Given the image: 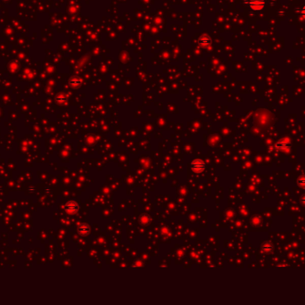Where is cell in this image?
I'll return each mask as SVG.
<instances>
[{"instance_id": "obj_5", "label": "cell", "mask_w": 305, "mask_h": 305, "mask_svg": "<svg viewBox=\"0 0 305 305\" xmlns=\"http://www.w3.org/2000/svg\"><path fill=\"white\" fill-rule=\"evenodd\" d=\"M302 16L305 18V6H303V8H302Z\"/></svg>"}, {"instance_id": "obj_1", "label": "cell", "mask_w": 305, "mask_h": 305, "mask_svg": "<svg viewBox=\"0 0 305 305\" xmlns=\"http://www.w3.org/2000/svg\"><path fill=\"white\" fill-rule=\"evenodd\" d=\"M265 1L264 0H250L249 6L254 11H260L264 7Z\"/></svg>"}, {"instance_id": "obj_4", "label": "cell", "mask_w": 305, "mask_h": 305, "mask_svg": "<svg viewBox=\"0 0 305 305\" xmlns=\"http://www.w3.org/2000/svg\"><path fill=\"white\" fill-rule=\"evenodd\" d=\"M193 166L196 169V170H202L204 167V164L201 161H196L193 163Z\"/></svg>"}, {"instance_id": "obj_2", "label": "cell", "mask_w": 305, "mask_h": 305, "mask_svg": "<svg viewBox=\"0 0 305 305\" xmlns=\"http://www.w3.org/2000/svg\"><path fill=\"white\" fill-rule=\"evenodd\" d=\"M65 208H66V211L69 212H75L78 210V205L74 202H70L66 204Z\"/></svg>"}, {"instance_id": "obj_3", "label": "cell", "mask_w": 305, "mask_h": 305, "mask_svg": "<svg viewBox=\"0 0 305 305\" xmlns=\"http://www.w3.org/2000/svg\"><path fill=\"white\" fill-rule=\"evenodd\" d=\"M79 233L82 236H86L89 233V227L86 224H83L79 228Z\"/></svg>"}]
</instances>
